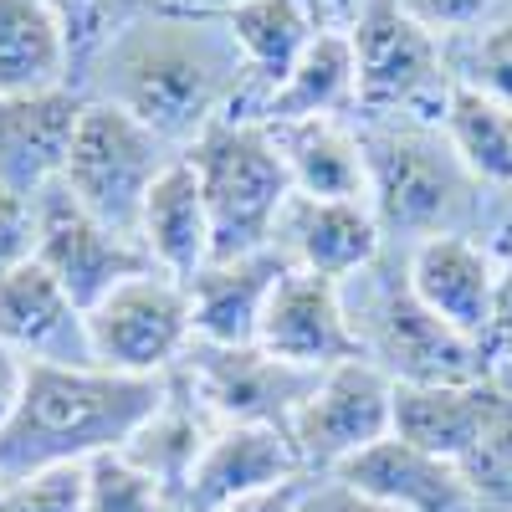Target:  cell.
<instances>
[{
	"instance_id": "obj_1",
	"label": "cell",
	"mask_w": 512,
	"mask_h": 512,
	"mask_svg": "<svg viewBox=\"0 0 512 512\" xmlns=\"http://www.w3.org/2000/svg\"><path fill=\"white\" fill-rule=\"evenodd\" d=\"M246 88V57L226 16H169L149 11L93 62L82 93L123 108L149 134L175 144L180 154L216 118H231Z\"/></svg>"
},
{
	"instance_id": "obj_2",
	"label": "cell",
	"mask_w": 512,
	"mask_h": 512,
	"mask_svg": "<svg viewBox=\"0 0 512 512\" xmlns=\"http://www.w3.org/2000/svg\"><path fill=\"white\" fill-rule=\"evenodd\" d=\"M169 400V374H113L103 364L62 369L26 364L21 400L0 425V487L52 466H82L108 451H128Z\"/></svg>"
},
{
	"instance_id": "obj_3",
	"label": "cell",
	"mask_w": 512,
	"mask_h": 512,
	"mask_svg": "<svg viewBox=\"0 0 512 512\" xmlns=\"http://www.w3.org/2000/svg\"><path fill=\"white\" fill-rule=\"evenodd\" d=\"M364 169H369V210L384 241H431V236H502V221L487 216V185L461 164L446 128L431 118H359L354 123Z\"/></svg>"
},
{
	"instance_id": "obj_4",
	"label": "cell",
	"mask_w": 512,
	"mask_h": 512,
	"mask_svg": "<svg viewBox=\"0 0 512 512\" xmlns=\"http://www.w3.org/2000/svg\"><path fill=\"white\" fill-rule=\"evenodd\" d=\"M349 328L359 338V359H369L395 384H477L492 379V359L482 344L446 328L415 297L405 272V246H384L374 262L338 282Z\"/></svg>"
},
{
	"instance_id": "obj_5",
	"label": "cell",
	"mask_w": 512,
	"mask_h": 512,
	"mask_svg": "<svg viewBox=\"0 0 512 512\" xmlns=\"http://www.w3.org/2000/svg\"><path fill=\"white\" fill-rule=\"evenodd\" d=\"M185 159L195 164L210 210V262H236L272 246L282 210L297 195L272 128L251 118H216Z\"/></svg>"
},
{
	"instance_id": "obj_6",
	"label": "cell",
	"mask_w": 512,
	"mask_h": 512,
	"mask_svg": "<svg viewBox=\"0 0 512 512\" xmlns=\"http://www.w3.org/2000/svg\"><path fill=\"white\" fill-rule=\"evenodd\" d=\"M349 41L359 67V118L441 123L451 93L446 41L415 21L405 0H349Z\"/></svg>"
},
{
	"instance_id": "obj_7",
	"label": "cell",
	"mask_w": 512,
	"mask_h": 512,
	"mask_svg": "<svg viewBox=\"0 0 512 512\" xmlns=\"http://www.w3.org/2000/svg\"><path fill=\"white\" fill-rule=\"evenodd\" d=\"M175 159H180V149L164 144L159 134H149L139 118H128L113 103L88 98V113H82L67 164H62V185L108 231L139 241L144 195Z\"/></svg>"
},
{
	"instance_id": "obj_8",
	"label": "cell",
	"mask_w": 512,
	"mask_h": 512,
	"mask_svg": "<svg viewBox=\"0 0 512 512\" xmlns=\"http://www.w3.org/2000/svg\"><path fill=\"white\" fill-rule=\"evenodd\" d=\"M395 436V379L369 359H349L318 374L313 395L297 405L287 441L308 477H328L344 461Z\"/></svg>"
},
{
	"instance_id": "obj_9",
	"label": "cell",
	"mask_w": 512,
	"mask_h": 512,
	"mask_svg": "<svg viewBox=\"0 0 512 512\" xmlns=\"http://www.w3.org/2000/svg\"><path fill=\"white\" fill-rule=\"evenodd\" d=\"M93 359L113 374H175L185 349L195 344L190 292L169 272H144L113 287L88 313Z\"/></svg>"
},
{
	"instance_id": "obj_10",
	"label": "cell",
	"mask_w": 512,
	"mask_h": 512,
	"mask_svg": "<svg viewBox=\"0 0 512 512\" xmlns=\"http://www.w3.org/2000/svg\"><path fill=\"white\" fill-rule=\"evenodd\" d=\"M175 379L216 425H272V431H287L297 405L318 384L313 369L282 364L262 344L221 349V344H200V338L185 349Z\"/></svg>"
},
{
	"instance_id": "obj_11",
	"label": "cell",
	"mask_w": 512,
	"mask_h": 512,
	"mask_svg": "<svg viewBox=\"0 0 512 512\" xmlns=\"http://www.w3.org/2000/svg\"><path fill=\"white\" fill-rule=\"evenodd\" d=\"M36 262L67 287V297L82 313H93L128 277L159 272L139 241H128L108 231L98 216H88L62 180L36 195Z\"/></svg>"
},
{
	"instance_id": "obj_12",
	"label": "cell",
	"mask_w": 512,
	"mask_h": 512,
	"mask_svg": "<svg viewBox=\"0 0 512 512\" xmlns=\"http://www.w3.org/2000/svg\"><path fill=\"white\" fill-rule=\"evenodd\" d=\"M405 272L410 287L425 308H431L446 328L487 349L497 292H502V256L492 241L477 236H431L405 246Z\"/></svg>"
},
{
	"instance_id": "obj_13",
	"label": "cell",
	"mask_w": 512,
	"mask_h": 512,
	"mask_svg": "<svg viewBox=\"0 0 512 512\" xmlns=\"http://www.w3.org/2000/svg\"><path fill=\"white\" fill-rule=\"evenodd\" d=\"M0 349L21 354L26 364H62V369L98 364L88 313L72 303L67 287L36 256L11 277H0Z\"/></svg>"
},
{
	"instance_id": "obj_14",
	"label": "cell",
	"mask_w": 512,
	"mask_h": 512,
	"mask_svg": "<svg viewBox=\"0 0 512 512\" xmlns=\"http://www.w3.org/2000/svg\"><path fill=\"white\" fill-rule=\"evenodd\" d=\"M292 477H308V472L297 466L287 431H272V425H216L180 492V512H226Z\"/></svg>"
},
{
	"instance_id": "obj_15",
	"label": "cell",
	"mask_w": 512,
	"mask_h": 512,
	"mask_svg": "<svg viewBox=\"0 0 512 512\" xmlns=\"http://www.w3.org/2000/svg\"><path fill=\"white\" fill-rule=\"evenodd\" d=\"M272 359L297 364V369H333L359 359V338L349 328L344 297H338V282L313 277V272H287L267 303L262 318V338H256Z\"/></svg>"
},
{
	"instance_id": "obj_16",
	"label": "cell",
	"mask_w": 512,
	"mask_h": 512,
	"mask_svg": "<svg viewBox=\"0 0 512 512\" xmlns=\"http://www.w3.org/2000/svg\"><path fill=\"white\" fill-rule=\"evenodd\" d=\"M272 246L287 256L292 272H313V277H328V282H344V277L364 272L390 241H384L369 200L292 195L277 231H272Z\"/></svg>"
},
{
	"instance_id": "obj_17",
	"label": "cell",
	"mask_w": 512,
	"mask_h": 512,
	"mask_svg": "<svg viewBox=\"0 0 512 512\" xmlns=\"http://www.w3.org/2000/svg\"><path fill=\"white\" fill-rule=\"evenodd\" d=\"M82 113H88L82 88L0 98V190L36 200L47 185H57Z\"/></svg>"
},
{
	"instance_id": "obj_18",
	"label": "cell",
	"mask_w": 512,
	"mask_h": 512,
	"mask_svg": "<svg viewBox=\"0 0 512 512\" xmlns=\"http://www.w3.org/2000/svg\"><path fill=\"white\" fill-rule=\"evenodd\" d=\"M287 256L277 246H262L236 262H210L200 267L185 292H190V328L200 344H221V349H246L262 338V318L277 282L287 277Z\"/></svg>"
},
{
	"instance_id": "obj_19",
	"label": "cell",
	"mask_w": 512,
	"mask_h": 512,
	"mask_svg": "<svg viewBox=\"0 0 512 512\" xmlns=\"http://www.w3.org/2000/svg\"><path fill=\"white\" fill-rule=\"evenodd\" d=\"M328 477L359 487L364 497L395 507V512H487L482 497L472 492V482L461 477L456 461H441L431 451H415L400 436L369 446L364 456L344 461Z\"/></svg>"
},
{
	"instance_id": "obj_20",
	"label": "cell",
	"mask_w": 512,
	"mask_h": 512,
	"mask_svg": "<svg viewBox=\"0 0 512 512\" xmlns=\"http://www.w3.org/2000/svg\"><path fill=\"white\" fill-rule=\"evenodd\" d=\"M236 47L246 57V88L231 108V118H262L267 98L287 82L297 57L308 52V41L318 36V21L303 0H246L226 16Z\"/></svg>"
},
{
	"instance_id": "obj_21",
	"label": "cell",
	"mask_w": 512,
	"mask_h": 512,
	"mask_svg": "<svg viewBox=\"0 0 512 512\" xmlns=\"http://www.w3.org/2000/svg\"><path fill=\"white\" fill-rule=\"evenodd\" d=\"M139 246L149 251V262L169 277L190 282L200 267H210V210L195 164L180 154L144 195L139 216Z\"/></svg>"
},
{
	"instance_id": "obj_22",
	"label": "cell",
	"mask_w": 512,
	"mask_h": 512,
	"mask_svg": "<svg viewBox=\"0 0 512 512\" xmlns=\"http://www.w3.org/2000/svg\"><path fill=\"white\" fill-rule=\"evenodd\" d=\"M502 395L497 374L477 384H395V436L441 461H461Z\"/></svg>"
},
{
	"instance_id": "obj_23",
	"label": "cell",
	"mask_w": 512,
	"mask_h": 512,
	"mask_svg": "<svg viewBox=\"0 0 512 512\" xmlns=\"http://www.w3.org/2000/svg\"><path fill=\"white\" fill-rule=\"evenodd\" d=\"M287 159L297 195L313 200H369V169L349 118H297L267 123Z\"/></svg>"
},
{
	"instance_id": "obj_24",
	"label": "cell",
	"mask_w": 512,
	"mask_h": 512,
	"mask_svg": "<svg viewBox=\"0 0 512 512\" xmlns=\"http://www.w3.org/2000/svg\"><path fill=\"white\" fill-rule=\"evenodd\" d=\"M77 88L62 26L47 0H0V98Z\"/></svg>"
},
{
	"instance_id": "obj_25",
	"label": "cell",
	"mask_w": 512,
	"mask_h": 512,
	"mask_svg": "<svg viewBox=\"0 0 512 512\" xmlns=\"http://www.w3.org/2000/svg\"><path fill=\"white\" fill-rule=\"evenodd\" d=\"M359 98V67H354V41L349 31L323 26L308 52L297 57L287 82L267 98L256 123H297V118H344L338 108H354Z\"/></svg>"
},
{
	"instance_id": "obj_26",
	"label": "cell",
	"mask_w": 512,
	"mask_h": 512,
	"mask_svg": "<svg viewBox=\"0 0 512 512\" xmlns=\"http://www.w3.org/2000/svg\"><path fill=\"white\" fill-rule=\"evenodd\" d=\"M441 128H446L451 149L461 154V164L492 195L512 200V108L492 103L487 93L466 88V82H451Z\"/></svg>"
},
{
	"instance_id": "obj_27",
	"label": "cell",
	"mask_w": 512,
	"mask_h": 512,
	"mask_svg": "<svg viewBox=\"0 0 512 512\" xmlns=\"http://www.w3.org/2000/svg\"><path fill=\"white\" fill-rule=\"evenodd\" d=\"M62 41H67V57H72V82L82 88V72H93V62L113 47V36L128 31L139 16L154 11V0H47Z\"/></svg>"
},
{
	"instance_id": "obj_28",
	"label": "cell",
	"mask_w": 512,
	"mask_h": 512,
	"mask_svg": "<svg viewBox=\"0 0 512 512\" xmlns=\"http://www.w3.org/2000/svg\"><path fill=\"white\" fill-rule=\"evenodd\" d=\"M451 82L487 93L492 103L512 108V16H497L466 36H446Z\"/></svg>"
},
{
	"instance_id": "obj_29",
	"label": "cell",
	"mask_w": 512,
	"mask_h": 512,
	"mask_svg": "<svg viewBox=\"0 0 512 512\" xmlns=\"http://www.w3.org/2000/svg\"><path fill=\"white\" fill-rule=\"evenodd\" d=\"M456 466H461V477L472 482V492L482 497L487 512H512V384H502V395L492 405V420L482 425L477 446Z\"/></svg>"
},
{
	"instance_id": "obj_30",
	"label": "cell",
	"mask_w": 512,
	"mask_h": 512,
	"mask_svg": "<svg viewBox=\"0 0 512 512\" xmlns=\"http://www.w3.org/2000/svg\"><path fill=\"white\" fill-rule=\"evenodd\" d=\"M82 512H180L144 466H134L123 451L93 456L88 461V502Z\"/></svg>"
},
{
	"instance_id": "obj_31",
	"label": "cell",
	"mask_w": 512,
	"mask_h": 512,
	"mask_svg": "<svg viewBox=\"0 0 512 512\" xmlns=\"http://www.w3.org/2000/svg\"><path fill=\"white\" fill-rule=\"evenodd\" d=\"M82 502H88V461L0 487V512H82Z\"/></svg>"
},
{
	"instance_id": "obj_32",
	"label": "cell",
	"mask_w": 512,
	"mask_h": 512,
	"mask_svg": "<svg viewBox=\"0 0 512 512\" xmlns=\"http://www.w3.org/2000/svg\"><path fill=\"white\" fill-rule=\"evenodd\" d=\"M36 256V200L0 190V277Z\"/></svg>"
},
{
	"instance_id": "obj_33",
	"label": "cell",
	"mask_w": 512,
	"mask_h": 512,
	"mask_svg": "<svg viewBox=\"0 0 512 512\" xmlns=\"http://www.w3.org/2000/svg\"><path fill=\"white\" fill-rule=\"evenodd\" d=\"M405 6L415 11V21H425L446 41V36H466V31L497 21L507 0H405Z\"/></svg>"
},
{
	"instance_id": "obj_34",
	"label": "cell",
	"mask_w": 512,
	"mask_h": 512,
	"mask_svg": "<svg viewBox=\"0 0 512 512\" xmlns=\"http://www.w3.org/2000/svg\"><path fill=\"white\" fill-rule=\"evenodd\" d=\"M297 512H395V507L364 497L359 487L338 482V477H308L303 497H297Z\"/></svg>"
},
{
	"instance_id": "obj_35",
	"label": "cell",
	"mask_w": 512,
	"mask_h": 512,
	"mask_svg": "<svg viewBox=\"0 0 512 512\" xmlns=\"http://www.w3.org/2000/svg\"><path fill=\"white\" fill-rule=\"evenodd\" d=\"M507 267V262H502ZM487 359L492 374L512 369V267L502 272V292H497V313H492V333H487Z\"/></svg>"
},
{
	"instance_id": "obj_36",
	"label": "cell",
	"mask_w": 512,
	"mask_h": 512,
	"mask_svg": "<svg viewBox=\"0 0 512 512\" xmlns=\"http://www.w3.org/2000/svg\"><path fill=\"white\" fill-rule=\"evenodd\" d=\"M303 482H308V477H292V482H282V487H272V492H256V497H246V502L226 507V512H297Z\"/></svg>"
},
{
	"instance_id": "obj_37",
	"label": "cell",
	"mask_w": 512,
	"mask_h": 512,
	"mask_svg": "<svg viewBox=\"0 0 512 512\" xmlns=\"http://www.w3.org/2000/svg\"><path fill=\"white\" fill-rule=\"evenodd\" d=\"M21 384H26V359L11 354V349H0V425L11 420V410L21 400Z\"/></svg>"
},
{
	"instance_id": "obj_38",
	"label": "cell",
	"mask_w": 512,
	"mask_h": 512,
	"mask_svg": "<svg viewBox=\"0 0 512 512\" xmlns=\"http://www.w3.org/2000/svg\"><path fill=\"white\" fill-rule=\"evenodd\" d=\"M246 0H154V11H169V16H231Z\"/></svg>"
},
{
	"instance_id": "obj_39",
	"label": "cell",
	"mask_w": 512,
	"mask_h": 512,
	"mask_svg": "<svg viewBox=\"0 0 512 512\" xmlns=\"http://www.w3.org/2000/svg\"><path fill=\"white\" fill-rule=\"evenodd\" d=\"M497 379H502V384H512V369H497Z\"/></svg>"
},
{
	"instance_id": "obj_40",
	"label": "cell",
	"mask_w": 512,
	"mask_h": 512,
	"mask_svg": "<svg viewBox=\"0 0 512 512\" xmlns=\"http://www.w3.org/2000/svg\"><path fill=\"white\" fill-rule=\"evenodd\" d=\"M502 16H512V0H507V6H502Z\"/></svg>"
}]
</instances>
